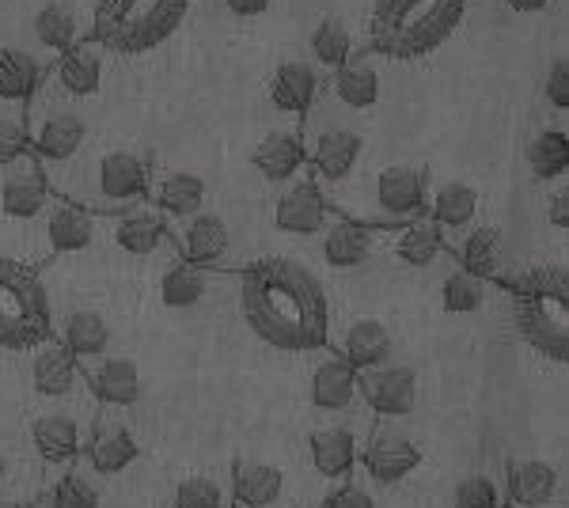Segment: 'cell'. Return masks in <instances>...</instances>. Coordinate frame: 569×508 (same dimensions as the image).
<instances>
[{
    "label": "cell",
    "mask_w": 569,
    "mask_h": 508,
    "mask_svg": "<svg viewBox=\"0 0 569 508\" xmlns=\"http://www.w3.org/2000/svg\"><path fill=\"white\" fill-rule=\"evenodd\" d=\"M323 508H380V505H376L372 486L353 470V478H346V482L323 501Z\"/></svg>",
    "instance_id": "obj_45"
},
{
    "label": "cell",
    "mask_w": 569,
    "mask_h": 508,
    "mask_svg": "<svg viewBox=\"0 0 569 508\" xmlns=\"http://www.w3.org/2000/svg\"><path fill=\"white\" fill-rule=\"evenodd\" d=\"M152 160L144 152L133 149H114L107 156H99L88 171H80V182H72L61 193L72 206L88 209V212H126L133 206H144L149 198V182H152Z\"/></svg>",
    "instance_id": "obj_6"
},
{
    "label": "cell",
    "mask_w": 569,
    "mask_h": 508,
    "mask_svg": "<svg viewBox=\"0 0 569 508\" xmlns=\"http://www.w3.org/2000/svg\"><path fill=\"white\" fill-rule=\"evenodd\" d=\"M31 387L39 399L50 402H66L84 387V372H80V365L69 357V349L58 338L31 349Z\"/></svg>",
    "instance_id": "obj_23"
},
{
    "label": "cell",
    "mask_w": 569,
    "mask_h": 508,
    "mask_svg": "<svg viewBox=\"0 0 569 508\" xmlns=\"http://www.w3.org/2000/svg\"><path fill=\"white\" fill-rule=\"evenodd\" d=\"M209 187L194 171H152L149 201L163 212V220H187L206 209Z\"/></svg>",
    "instance_id": "obj_29"
},
{
    "label": "cell",
    "mask_w": 569,
    "mask_h": 508,
    "mask_svg": "<svg viewBox=\"0 0 569 508\" xmlns=\"http://www.w3.org/2000/svg\"><path fill=\"white\" fill-rule=\"evenodd\" d=\"M429 201V175L421 163H391L376 179V217L383 225H410L426 217Z\"/></svg>",
    "instance_id": "obj_9"
},
{
    "label": "cell",
    "mask_w": 569,
    "mask_h": 508,
    "mask_svg": "<svg viewBox=\"0 0 569 508\" xmlns=\"http://www.w3.org/2000/svg\"><path fill=\"white\" fill-rule=\"evenodd\" d=\"M137 459H141V445H137V437L122 421L103 414V418L91 425L84 440V456H80V464H88L91 475H103V478L122 475Z\"/></svg>",
    "instance_id": "obj_19"
},
{
    "label": "cell",
    "mask_w": 569,
    "mask_h": 508,
    "mask_svg": "<svg viewBox=\"0 0 569 508\" xmlns=\"http://www.w3.org/2000/svg\"><path fill=\"white\" fill-rule=\"evenodd\" d=\"M31 34L42 50L50 53H66L72 42H80V20H77V8L66 4V0H50L34 12L31 20Z\"/></svg>",
    "instance_id": "obj_37"
},
{
    "label": "cell",
    "mask_w": 569,
    "mask_h": 508,
    "mask_svg": "<svg viewBox=\"0 0 569 508\" xmlns=\"http://www.w3.org/2000/svg\"><path fill=\"white\" fill-rule=\"evenodd\" d=\"M228 12L240 16V20H254V16H262L266 8H270V0H224Z\"/></svg>",
    "instance_id": "obj_49"
},
{
    "label": "cell",
    "mask_w": 569,
    "mask_h": 508,
    "mask_svg": "<svg viewBox=\"0 0 569 508\" xmlns=\"http://www.w3.org/2000/svg\"><path fill=\"white\" fill-rule=\"evenodd\" d=\"M46 84V69L31 50L8 46L0 50V99L4 103H31Z\"/></svg>",
    "instance_id": "obj_34"
},
{
    "label": "cell",
    "mask_w": 569,
    "mask_h": 508,
    "mask_svg": "<svg viewBox=\"0 0 569 508\" xmlns=\"http://www.w3.org/2000/svg\"><path fill=\"white\" fill-rule=\"evenodd\" d=\"M50 201H53V187L46 179V171L34 163L31 152L23 160H16L12 168H4V179H0V212L8 220H42Z\"/></svg>",
    "instance_id": "obj_15"
},
{
    "label": "cell",
    "mask_w": 569,
    "mask_h": 508,
    "mask_svg": "<svg viewBox=\"0 0 569 508\" xmlns=\"http://www.w3.org/2000/svg\"><path fill=\"white\" fill-rule=\"evenodd\" d=\"M505 508H569L566 475L550 459H512L501 486Z\"/></svg>",
    "instance_id": "obj_11"
},
{
    "label": "cell",
    "mask_w": 569,
    "mask_h": 508,
    "mask_svg": "<svg viewBox=\"0 0 569 508\" xmlns=\"http://www.w3.org/2000/svg\"><path fill=\"white\" fill-rule=\"evenodd\" d=\"M505 4L520 16H536V12H543V8H550V0H505Z\"/></svg>",
    "instance_id": "obj_50"
},
{
    "label": "cell",
    "mask_w": 569,
    "mask_h": 508,
    "mask_svg": "<svg viewBox=\"0 0 569 508\" xmlns=\"http://www.w3.org/2000/svg\"><path fill=\"white\" fill-rule=\"evenodd\" d=\"M171 508H232V486L213 475H190L171 494Z\"/></svg>",
    "instance_id": "obj_43"
},
{
    "label": "cell",
    "mask_w": 569,
    "mask_h": 508,
    "mask_svg": "<svg viewBox=\"0 0 569 508\" xmlns=\"http://www.w3.org/2000/svg\"><path fill=\"white\" fill-rule=\"evenodd\" d=\"M547 220H550L555 232H566L569 228V187H566V179L555 182L547 193Z\"/></svg>",
    "instance_id": "obj_48"
},
{
    "label": "cell",
    "mask_w": 569,
    "mask_h": 508,
    "mask_svg": "<svg viewBox=\"0 0 569 508\" xmlns=\"http://www.w3.org/2000/svg\"><path fill=\"white\" fill-rule=\"evenodd\" d=\"M251 163L266 182L289 187V182H297L300 175H305L308 149H305V141H300V133H292V129H273V133H266L262 141L254 145Z\"/></svg>",
    "instance_id": "obj_28"
},
{
    "label": "cell",
    "mask_w": 569,
    "mask_h": 508,
    "mask_svg": "<svg viewBox=\"0 0 569 508\" xmlns=\"http://www.w3.org/2000/svg\"><path fill=\"white\" fill-rule=\"evenodd\" d=\"M383 247L399 258L410 270H429L440 255H445V243H440L437 228L429 225L426 217L410 220V225H399L395 232H383Z\"/></svg>",
    "instance_id": "obj_35"
},
{
    "label": "cell",
    "mask_w": 569,
    "mask_h": 508,
    "mask_svg": "<svg viewBox=\"0 0 569 508\" xmlns=\"http://www.w3.org/2000/svg\"><path fill=\"white\" fill-rule=\"evenodd\" d=\"M305 149L311 163V187L323 193L353 179L357 163H361V152H365V137L346 126H327V129H319L316 141L305 145Z\"/></svg>",
    "instance_id": "obj_10"
},
{
    "label": "cell",
    "mask_w": 569,
    "mask_h": 508,
    "mask_svg": "<svg viewBox=\"0 0 569 508\" xmlns=\"http://www.w3.org/2000/svg\"><path fill=\"white\" fill-rule=\"evenodd\" d=\"M486 300H490V285L463 273L460 266L440 281V303H445L448 316H475V311L486 308Z\"/></svg>",
    "instance_id": "obj_41"
},
{
    "label": "cell",
    "mask_w": 569,
    "mask_h": 508,
    "mask_svg": "<svg viewBox=\"0 0 569 508\" xmlns=\"http://www.w3.org/2000/svg\"><path fill=\"white\" fill-rule=\"evenodd\" d=\"M308 50H311V58H316L319 69L338 72L353 53V31L342 20H323V23L311 27Z\"/></svg>",
    "instance_id": "obj_40"
},
{
    "label": "cell",
    "mask_w": 569,
    "mask_h": 508,
    "mask_svg": "<svg viewBox=\"0 0 569 508\" xmlns=\"http://www.w3.org/2000/svg\"><path fill=\"white\" fill-rule=\"evenodd\" d=\"M31 437V448L34 456L42 459V467H53V470H69L80 464L84 456V432L72 414H39L27 429Z\"/></svg>",
    "instance_id": "obj_21"
},
{
    "label": "cell",
    "mask_w": 569,
    "mask_h": 508,
    "mask_svg": "<svg viewBox=\"0 0 569 508\" xmlns=\"http://www.w3.org/2000/svg\"><path fill=\"white\" fill-rule=\"evenodd\" d=\"M319 88H323V80H319L316 64L281 61L278 69H273L270 84H266V96H270V103L278 114L300 118V114H308L311 103L319 99Z\"/></svg>",
    "instance_id": "obj_30"
},
{
    "label": "cell",
    "mask_w": 569,
    "mask_h": 508,
    "mask_svg": "<svg viewBox=\"0 0 569 508\" xmlns=\"http://www.w3.org/2000/svg\"><path fill=\"white\" fill-rule=\"evenodd\" d=\"M168 236H171V243L179 247L182 262L201 266V270L224 266L228 251H232V232H228L220 212L201 209L187 220H168Z\"/></svg>",
    "instance_id": "obj_13"
},
{
    "label": "cell",
    "mask_w": 569,
    "mask_h": 508,
    "mask_svg": "<svg viewBox=\"0 0 569 508\" xmlns=\"http://www.w3.org/2000/svg\"><path fill=\"white\" fill-rule=\"evenodd\" d=\"M27 152L34 156V163L46 171L50 187L61 179V171L72 168V160L80 156L88 141V126L80 114H72L69 107H31L27 118Z\"/></svg>",
    "instance_id": "obj_7"
},
{
    "label": "cell",
    "mask_w": 569,
    "mask_h": 508,
    "mask_svg": "<svg viewBox=\"0 0 569 508\" xmlns=\"http://www.w3.org/2000/svg\"><path fill=\"white\" fill-rule=\"evenodd\" d=\"M327 225H330L327 198L311 187V179L289 182V187L278 193V201H273V228L284 236L311 239V236H323Z\"/></svg>",
    "instance_id": "obj_17"
},
{
    "label": "cell",
    "mask_w": 569,
    "mask_h": 508,
    "mask_svg": "<svg viewBox=\"0 0 569 508\" xmlns=\"http://www.w3.org/2000/svg\"><path fill=\"white\" fill-rule=\"evenodd\" d=\"M8 508H46L42 501H16V505H8Z\"/></svg>",
    "instance_id": "obj_52"
},
{
    "label": "cell",
    "mask_w": 569,
    "mask_h": 508,
    "mask_svg": "<svg viewBox=\"0 0 569 508\" xmlns=\"http://www.w3.org/2000/svg\"><path fill=\"white\" fill-rule=\"evenodd\" d=\"M27 156V126L23 118H0V168H12Z\"/></svg>",
    "instance_id": "obj_46"
},
{
    "label": "cell",
    "mask_w": 569,
    "mask_h": 508,
    "mask_svg": "<svg viewBox=\"0 0 569 508\" xmlns=\"http://www.w3.org/2000/svg\"><path fill=\"white\" fill-rule=\"evenodd\" d=\"M228 486H232V508H289L292 501L289 475L259 459H240L228 475Z\"/></svg>",
    "instance_id": "obj_20"
},
{
    "label": "cell",
    "mask_w": 569,
    "mask_h": 508,
    "mask_svg": "<svg viewBox=\"0 0 569 508\" xmlns=\"http://www.w3.org/2000/svg\"><path fill=\"white\" fill-rule=\"evenodd\" d=\"M110 239L122 255H133V258H149L168 243V220H163L160 209L152 206H133L126 212L114 217V228H110Z\"/></svg>",
    "instance_id": "obj_32"
},
{
    "label": "cell",
    "mask_w": 569,
    "mask_h": 508,
    "mask_svg": "<svg viewBox=\"0 0 569 508\" xmlns=\"http://www.w3.org/2000/svg\"><path fill=\"white\" fill-rule=\"evenodd\" d=\"M240 308L251 335L278 353H319L330 338V297L308 266L262 258L240 281Z\"/></svg>",
    "instance_id": "obj_1"
},
{
    "label": "cell",
    "mask_w": 569,
    "mask_h": 508,
    "mask_svg": "<svg viewBox=\"0 0 569 508\" xmlns=\"http://www.w3.org/2000/svg\"><path fill=\"white\" fill-rule=\"evenodd\" d=\"M482 212V193L471 187V182L448 179L440 187H429V201H426V220L437 228L445 251L456 243L463 232H471L479 225Z\"/></svg>",
    "instance_id": "obj_14"
},
{
    "label": "cell",
    "mask_w": 569,
    "mask_h": 508,
    "mask_svg": "<svg viewBox=\"0 0 569 508\" xmlns=\"http://www.w3.org/2000/svg\"><path fill=\"white\" fill-rule=\"evenodd\" d=\"M525 160H528V171L536 182H562L566 171H569V137L562 129H539L536 137L528 141L525 149Z\"/></svg>",
    "instance_id": "obj_36"
},
{
    "label": "cell",
    "mask_w": 569,
    "mask_h": 508,
    "mask_svg": "<svg viewBox=\"0 0 569 508\" xmlns=\"http://www.w3.org/2000/svg\"><path fill=\"white\" fill-rule=\"evenodd\" d=\"M361 384V402L369 406L380 421H402L415 414L418 406V376L410 365H388L369 368V372H357Z\"/></svg>",
    "instance_id": "obj_12"
},
{
    "label": "cell",
    "mask_w": 569,
    "mask_h": 508,
    "mask_svg": "<svg viewBox=\"0 0 569 508\" xmlns=\"http://www.w3.org/2000/svg\"><path fill=\"white\" fill-rule=\"evenodd\" d=\"M547 103L555 110L569 107V61L566 58H555L547 69Z\"/></svg>",
    "instance_id": "obj_47"
},
{
    "label": "cell",
    "mask_w": 569,
    "mask_h": 508,
    "mask_svg": "<svg viewBox=\"0 0 569 508\" xmlns=\"http://www.w3.org/2000/svg\"><path fill=\"white\" fill-rule=\"evenodd\" d=\"M418 467H421V448L415 440H410L407 432L380 425V429H372L369 437H365L357 475L369 486H399V482H407Z\"/></svg>",
    "instance_id": "obj_8"
},
{
    "label": "cell",
    "mask_w": 569,
    "mask_h": 508,
    "mask_svg": "<svg viewBox=\"0 0 569 508\" xmlns=\"http://www.w3.org/2000/svg\"><path fill=\"white\" fill-rule=\"evenodd\" d=\"M84 387L107 410H130V406L141 402L144 391L141 368L130 357H110V353L84 368Z\"/></svg>",
    "instance_id": "obj_22"
},
{
    "label": "cell",
    "mask_w": 569,
    "mask_h": 508,
    "mask_svg": "<svg viewBox=\"0 0 569 508\" xmlns=\"http://www.w3.org/2000/svg\"><path fill=\"white\" fill-rule=\"evenodd\" d=\"M190 0H99L91 16V42L103 53L137 58L179 31Z\"/></svg>",
    "instance_id": "obj_4"
},
{
    "label": "cell",
    "mask_w": 569,
    "mask_h": 508,
    "mask_svg": "<svg viewBox=\"0 0 569 508\" xmlns=\"http://www.w3.org/2000/svg\"><path fill=\"white\" fill-rule=\"evenodd\" d=\"M69 99H91L103 88V50L91 39L72 42L66 53H58L50 69V84Z\"/></svg>",
    "instance_id": "obj_24"
},
{
    "label": "cell",
    "mask_w": 569,
    "mask_h": 508,
    "mask_svg": "<svg viewBox=\"0 0 569 508\" xmlns=\"http://www.w3.org/2000/svg\"><path fill=\"white\" fill-rule=\"evenodd\" d=\"M369 432H357L353 425L338 421V425H323L308 437V451H311V467L319 470V478L327 482H346L353 475L357 464H361V448Z\"/></svg>",
    "instance_id": "obj_18"
},
{
    "label": "cell",
    "mask_w": 569,
    "mask_h": 508,
    "mask_svg": "<svg viewBox=\"0 0 569 508\" xmlns=\"http://www.w3.org/2000/svg\"><path fill=\"white\" fill-rule=\"evenodd\" d=\"M452 508H505L501 482L490 475H471L452 489Z\"/></svg>",
    "instance_id": "obj_44"
},
{
    "label": "cell",
    "mask_w": 569,
    "mask_h": 508,
    "mask_svg": "<svg viewBox=\"0 0 569 508\" xmlns=\"http://www.w3.org/2000/svg\"><path fill=\"white\" fill-rule=\"evenodd\" d=\"M53 308L31 266L0 255V349L31 353L53 338Z\"/></svg>",
    "instance_id": "obj_5"
},
{
    "label": "cell",
    "mask_w": 569,
    "mask_h": 508,
    "mask_svg": "<svg viewBox=\"0 0 569 508\" xmlns=\"http://www.w3.org/2000/svg\"><path fill=\"white\" fill-rule=\"evenodd\" d=\"M42 239L53 255H77L96 243V220L88 209L72 206L66 198H53L42 212Z\"/></svg>",
    "instance_id": "obj_31"
},
{
    "label": "cell",
    "mask_w": 569,
    "mask_h": 508,
    "mask_svg": "<svg viewBox=\"0 0 569 508\" xmlns=\"http://www.w3.org/2000/svg\"><path fill=\"white\" fill-rule=\"evenodd\" d=\"M512 322L539 357L569 360V270L558 262L512 277Z\"/></svg>",
    "instance_id": "obj_3"
},
{
    "label": "cell",
    "mask_w": 569,
    "mask_h": 508,
    "mask_svg": "<svg viewBox=\"0 0 569 508\" xmlns=\"http://www.w3.org/2000/svg\"><path fill=\"white\" fill-rule=\"evenodd\" d=\"M327 341H335V357H342L353 372H369L395 357V338L380 319H353L342 335Z\"/></svg>",
    "instance_id": "obj_26"
},
{
    "label": "cell",
    "mask_w": 569,
    "mask_h": 508,
    "mask_svg": "<svg viewBox=\"0 0 569 508\" xmlns=\"http://www.w3.org/2000/svg\"><path fill=\"white\" fill-rule=\"evenodd\" d=\"M53 338L69 349V357L80 365V372H84L88 365H96L99 357L110 353V327H107V319L91 308L69 311V316L61 319V327H53Z\"/></svg>",
    "instance_id": "obj_33"
},
{
    "label": "cell",
    "mask_w": 569,
    "mask_h": 508,
    "mask_svg": "<svg viewBox=\"0 0 569 508\" xmlns=\"http://www.w3.org/2000/svg\"><path fill=\"white\" fill-rule=\"evenodd\" d=\"M380 247H383L380 228H365L353 225V220H330L323 232V262L338 273H350L369 266Z\"/></svg>",
    "instance_id": "obj_25"
},
{
    "label": "cell",
    "mask_w": 569,
    "mask_h": 508,
    "mask_svg": "<svg viewBox=\"0 0 569 508\" xmlns=\"http://www.w3.org/2000/svg\"><path fill=\"white\" fill-rule=\"evenodd\" d=\"M467 0H372L369 46L391 61L433 53L456 34Z\"/></svg>",
    "instance_id": "obj_2"
},
{
    "label": "cell",
    "mask_w": 569,
    "mask_h": 508,
    "mask_svg": "<svg viewBox=\"0 0 569 508\" xmlns=\"http://www.w3.org/2000/svg\"><path fill=\"white\" fill-rule=\"evenodd\" d=\"M206 292H209V273L201 270V266L176 262L160 277V300H163V308H171V311L198 308V303L206 300Z\"/></svg>",
    "instance_id": "obj_38"
},
{
    "label": "cell",
    "mask_w": 569,
    "mask_h": 508,
    "mask_svg": "<svg viewBox=\"0 0 569 508\" xmlns=\"http://www.w3.org/2000/svg\"><path fill=\"white\" fill-rule=\"evenodd\" d=\"M330 91L350 110H369L380 99V72L369 61H346L330 80Z\"/></svg>",
    "instance_id": "obj_39"
},
{
    "label": "cell",
    "mask_w": 569,
    "mask_h": 508,
    "mask_svg": "<svg viewBox=\"0 0 569 508\" xmlns=\"http://www.w3.org/2000/svg\"><path fill=\"white\" fill-rule=\"evenodd\" d=\"M448 251L456 255V266L463 273L479 277V281H512L509 273V247H505V232L498 225H475L471 232H463Z\"/></svg>",
    "instance_id": "obj_16"
},
{
    "label": "cell",
    "mask_w": 569,
    "mask_h": 508,
    "mask_svg": "<svg viewBox=\"0 0 569 508\" xmlns=\"http://www.w3.org/2000/svg\"><path fill=\"white\" fill-rule=\"evenodd\" d=\"M46 508H103V494L91 482V475H84V467H69L53 478Z\"/></svg>",
    "instance_id": "obj_42"
},
{
    "label": "cell",
    "mask_w": 569,
    "mask_h": 508,
    "mask_svg": "<svg viewBox=\"0 0 569 508\" xmlns=\"http://www.w3.org/2000/svg\"><path fill=\"white\" fill-rule=\"evenodd\" d=\"M8 478H12V467H8V456H4V451H0V508H8V505H12V501H8Z\"/></svg>",
    "instance_id": "obj_51"
},
{
    "label": "cell",
    "mask_w": 569,
    "mask_h": 508,
    "mask_svg": "<svg viewBox=\"0 0 569 508\" xmlns=\"http://www.w3.org/2000/svg\"><path fill=\"white\" fill-rule=\"evenodd\" d=\"M311 406L319 414H346L361 402V384H357V372L346 365L342 357L323 353L311 365Z\"/></svg>",
    "instance_id": "obj_27"
}]
</instances>
